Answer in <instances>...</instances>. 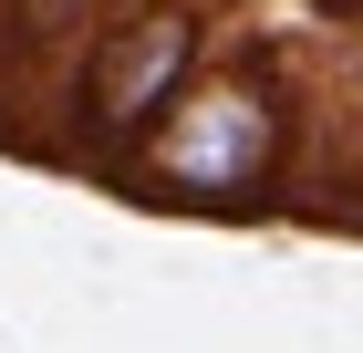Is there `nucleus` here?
Masks as SVG:
<instances>
[{
  "instance_id": "obj_1",
  "label": "nucleus",
  "mask_w": 363,
  "mask_h": 353,
  "mask_svg": "<svg viewBox=\"0 0 363 353\" xmlns=\"http://www.w3.org/2000/svg\"><path fill=\"white\" fill-rule=\"evenodd\" d=\"M280 156H291V83L259 53H228L145 125V146L114 177L167 208H259L280 188Z\"/></svg>"
},
{
  "instance_id": "obj_2",
  "label": "nucleus",
  "mask_w": 363,
  "mask_h": 353,
  "mask_svg": "<svg viewBox=\"0 0 363 353\" xmlns=\"http://www.w3.org/2000/svg\"><path fill=\"white\" fill-rule=\"evenodd\" d=\"M208 73V0H104L84 31V63H73V156L84 166H125L145 146V125Z\"/></svg>"
},
{
  "instance_id": "obj_3",
  "label": "nucleus",
  "mask_w": 363,
  "mask_h": 353,
  "mask_svg": "<svg viewBox=\"0 0 363 353\" xmlns=\"http://www.w3.org/2000/svg\"><path fill=\"white\" fill-rule=\"evenodd\" d=\"M94 11H104V0H21L11 21H21V42H62V31L84 42V31H94Z\"/></svg>"
},
{
  "instance_id": "obj_4",
  "label": "nucleus",
  "mask_w": 363,
  "mask_h": 353,
  "mask_svg": "<svg viewBox=\"0 0 363 353\" xmlns=\"http://www.w3.org/2000/svg\"><path fill=\"white\" fill-rule=\"evenodd\" d=\"M11 11H21V0H0V21H11Z\"/></svg>"
}]
</instances>
